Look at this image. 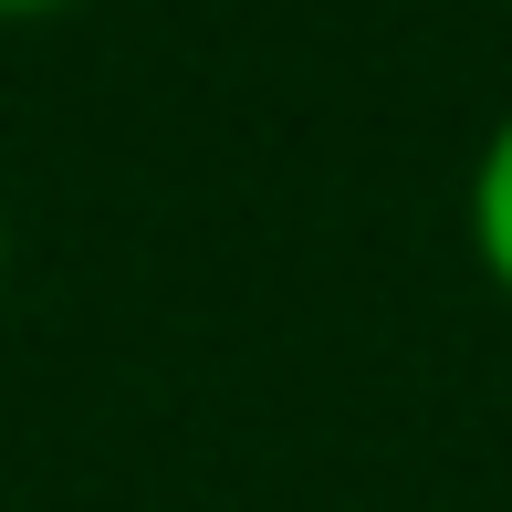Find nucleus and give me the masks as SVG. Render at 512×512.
<instances>
[{"instance_id":"1","label":"nucleus","mask_w":512,"mask_h":512,"mask_svg":"<svg viewBox=\"0 0 512 512\" xmlns=\"http://www.w3.org/2000/svg\"><path fill=\"white\" fill-rule=\"evenodd\" d=\"M460 241H471V272L512 304V105L492 115V136L471 147V178H460Z\"/></svg>"},{"instance_id":"2","label":"nucleus","mask_w":512,"mask_h":512,"mask_svg":"<svg viewBox=\"0 0 512 512\" xmlns=\"http://www.w3.org/2000/svg\"><path fill=\"white\" fill-rule=\"evenodd\" d=\"M63 11H84V0H0V21H63Z\"/></svg>"},{"instance_id":"3","label":"nucleus","mask_w":512,"mask_h":512,"mask_svg":"<svg viewBox=\"0 0 512 512\" xmlns=\"http://www.w3.org/2000/svg\"><path fill=\"white\" fill-rule=\"evenodd\" d=\"M0 293H11V209H0Z\"/></svg>"}]
</instances>
